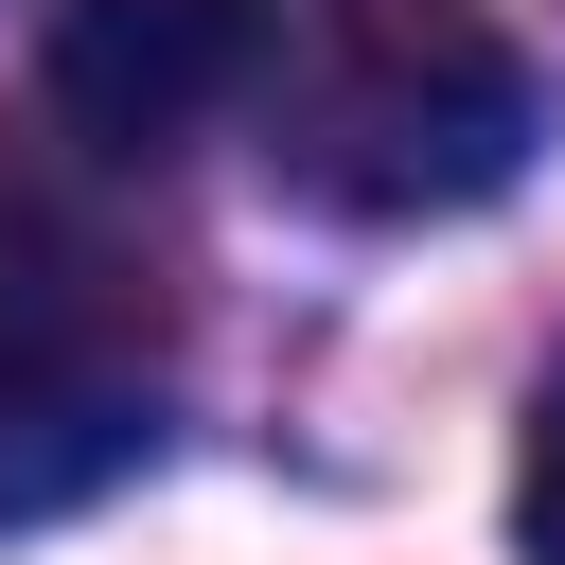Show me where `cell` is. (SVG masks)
Wrapping results in <instances>:
<instances>
[{
	"label": "cell",
	"instance_id": "cell-1",
	"mask_svg": "<svg viewBox=\"0 0 565 565\" xmlns=\"http://www.w3.org/2000/svg\"><path fill=\"white\" fill-rule=\"evenodd\" d=\"M247 124L300 212L424 230V212H477L530 177L547 88L477 0H300V35H265V71H247Z\"/></svg>",
	"mask_w": 565,
	"mask_h": 565
},
{
	"label": "cell",
	"instance_id": "cell-2",
	"mask_svg": "<svg viewBox=\"0 0 565 565\" xmlns=\"http://www.w3.org/2000/svg\"><path fill=\"white\" fill-rule=\"evenodd\" d=\"M141 441H159V300L53 177L0 159V530L106 494Z\"/></svg>",
	"mask_w": 565,
	"mask_h": 565
},
{
	"label": "cell",
	"instance_id": "cell-3",
	"mask_svg": "<svg viewBox=\"0 0 565 565\" xmlns=\"http://www.w3.org/2000/svg\"><path fill=\"white\" fill-rule=\"evenodd\" d=\"M265 71V0H53L35 88L88 159H177L194 124H230Z\"/></svg>",
	"mask_w": 565,
	"mask_h": 565
},
{
	"label": "cell",
	"instance_id": "cell-4",
	"mask_svg": "<svg viewBox=\"0 0 565 565\" xmlns=\"http://www.w3.org/2000/svg\"><path fill=\"white\" fill-rule=\"evenodd\" d=\"M512 547H530V565H565V353H547V388H530V459H512Z\"/></svg>",
	"mask_w": 565,
	"mask_h": 565
}]
</instances>
